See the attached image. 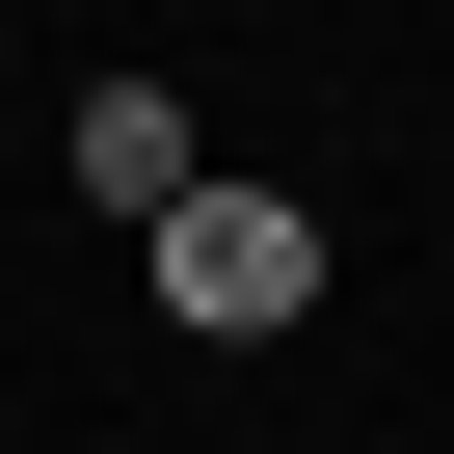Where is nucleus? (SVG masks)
Returning <instances> with one entry per match:
<instances>
[{
    "label": "nucleus",
    "instance_id": "1",
    "mask_svg": "<svg viewBox=\"0 0 454 454\" xmlns=\"http://www.w3.org/2000/svg\"><path fill=\"white\" fill-rule=\"evenodd\" d=\"M134 294H160L187 348H268V321H321V214H294V187H187L160 241H134Z\"/></svg>",
    "mask_w": 454,
    "mask_h": 454
},
{
    "label": "nucleus",
    "instance_id": "2",
    "mask_svg": "<svg viewBox=\"0 0 454 454\" xmlns=\"http://www.w3.org/2000/svg\"><path fill=\"white\" fill-rule=\"evenodd\" d=\"M54 160H81V214H134V241H160V214H187V187H214L160 81H81V134H54Z\"/></svg>",
    "mask_w": 454,
    "mask_h": 454
}]
</instances>
